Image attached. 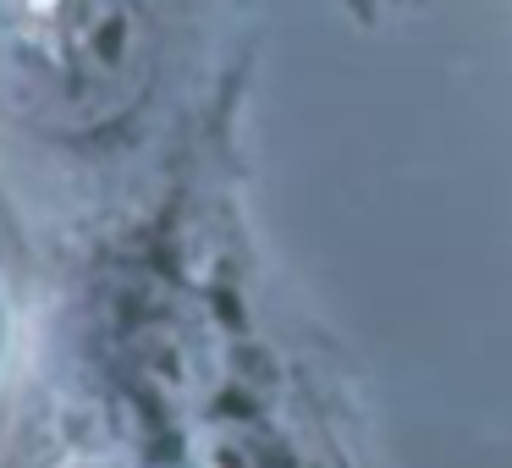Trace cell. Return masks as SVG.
I'll return each mask as SVG.
<instances>
[{
    "label": "cell",
    "mask_w": 512,
    "mask_h": 468,
    "mask_svg": "<svg viewBox=\"0 0 512 468\" xmlns=\"http://www.w3.org/2000/svg\"><path fill=\"white\" fill-rule=\"evenodd\" d=\"M133 0H0V78L50 127H100L144 89Z\"/></svg>",
    "instance_id": "6da1fadb"
}]
</instances>
